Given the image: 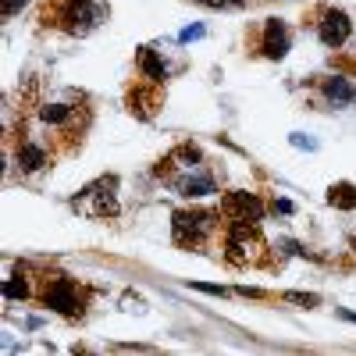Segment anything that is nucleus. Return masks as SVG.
<instances>
[{"label": "nucleus", "instance_id": "obj_23", "mask_svg": "<svg viewBox=\"0 0 356 356\" xmlns=\"http://www.w3.org/2000/svg\"><path fill=\"white\" fill-rule=\"evenodd\" d=\"M353 250H356V239H353Z\"/></svg>", "mask_w": 356, "mask_h": 356}, {"label": "nucleus", "instance_id": "obj_13", "mask_svg": "<svg viewBox=\"0 0 356 356\" xmlns=\"http://www.w3.org/2000/svg\"><path fill=\"white\" fill-rule=\"evenodd\" d=\"M4 296H8V300H25V296H29V282L25 278H8L4 282Z\"/></svg>", "mask_w": 356, "mask_h": 356}, {"label": "nucleus", "instance_id": "obj_16", "mask_svg": "<svg viewBox=\"0 0 356 356\" xmlns=\"http://www.w3.org/2000/svg\"><path fill=\"white\" fill-rule=\"evenodd\" d=\"M292 146L296 150H317V139H307L303 132H292Z\"/></svg>", "mask_w": 356, "mask_h": 356}, {"label": "nucleus", "instance_id": "obj_1", "mask_svg": "<svg viewBox=\"0 0 356 356\" xmlns=\"http://www.w3.org/2000/svg\"><path fill=\"white\" fill-rule=\"evenodd\" d=\"M171 225H175L178 246H196L218 228V214L214 211H175Z\"/></svg>", "mask_w": 356, "mask_h": 356}, {"label": "nucleus", "instance_id": "obj_15", "mask_svg": "<svg viewBox=\"0 0 356 356\" xmlns=\"http://www.w3.org/2000/svg\"><path fill=\"white\" fill-rule=\"evenodd\" d=\"M282 300H289V303H300V307H317V303H321L317 296H307V292H285Z\"/></svg>", "mask_w": 356, "mask_h": 356}, {"label": "nucleus", "instance_id": "obj_3", "mask_svg": "<svg viewBox=\"0 0 356 356\" xmlns=\"http://www.w3.org/2000/svg\"><path fill=\"white\" fill-rule=\"evenodd\" d=\"M349 33H353V22H349V15L346 11H339V8H328L321 15V25H317V36H321V43L324 47H342L346 40H349Z\"/></svg>", "mask_w": 356, "mask_h": 356}, {"label": "nucleus", "instance_id": "obj_11", "mask_svg": "<svg viewBox=\"0 0 356 356\" xmlns=\"http://www.w3.org/2000/svg\"><path fill=\"white\" fill-rule=\"evenodd\" d=\"M43 164H47L43 146H36V143H25V146H18V168H22V171H40Z\"/></svg>", "mask_w": 356, "mask_h": 356}, {"label": "nucleus", "instance_id": "obj_17", "mask_svg": "<svg viewBox=\"0 0 356 356\" xmlns=\"http://www.w3.org/2000/svg\"><path fill=\"white\" fill-rule=\"evenodd\" d=\"M175 157H182V161H189V164H200V150H196L193 143H186V146H182V150H178Z\"/></svg>", "mask_w": 356, "mask_h": 356}, {"label": "nucleus", "instance_id": "obj_6", "mask_svg": "<svg viewBox=\"0 0 356 356\" xmlns=\"http://www.w3.org/2000/svg\"><path fill=\"white\" fill-rule=\"evenodd\" d=\"M260 50H264V57H271V61H282V57L289 54V29H285L282 18H267Z\"/></svg>", "mask_w": 356, "mask_h": 356}, {"label": "nucleus", "instance_id": "obj_7", "mask_svg": "<svg viewBox=\"0 0 356 356\" xmlns=\"http://www.w3.org/2000/svg\"><path fill=\"white\" fill-rule=\"evenodd\" d=\"M211 193H218V186H214V178L207 175V171H200V175H186V178H178V196H189V200H200V196H211Z\"/></svg>", "mask_w": 356, "mask_h": 356}, {"label": "nucleus", "instance_id": "obj_22", "mask_svg": "<svg viewBox=\"0 0 356 356\" xmlns=\"http://www.w3.org/2000/svg\"><path fill=\"white\" fill-rule=\"evenodd\" d=\"M339 314H342L346 321H353V324H356V310H339Z\"/></svg>", "mask_w": 356, "mask_h": 356}, {"label": "nucleus", "instance_id": "obj_4", "mask_svg": "<svg viewBox=\"0 0 356 356\" xmlns=\"http://www.w3.org/2000/svg\"><path fill=\"white\" fill-rule=\"evenodd\" d=\"M43 303L50 310H57V314H65V317H75L79 314V292H75V285L68 278H54L47 285V292H43Z\"/></svg>", "mask_w": 356, "mask_h": 356}, {"label": "nucleus", "instance_id": "obj_18", "mask_svg": "<svg viewBox=\"0 0 356 356\" xmlns=\"http://www.w3.org/2000/svg\"><path fill=\"white\" fill-rule=\"evenodd\" d=\"M203 36V25H189V29H182V33H178V40L182 43H193V40H200Z\"/></svg>", "mask_w": 356, "mask_h": 356}, {"label": "nucleus", "instance_id": "obj_20", "mask_svg": "<svg viewBox=\"0 0 356 356\" xmlns=\"http://www.w3.org/2000/svg\"><path fill=\"white\" fill-rule=\"evenodd\" d=\"M25 4H29V0H4V15L11 18V15H18V11H22Z\"/></svg>", "mask_w": 356, "mask_h": 356}, {"label": "nucleus", "instance_id": "obj_8", "mask_svg": "<svg viewBox=\"0 0 356 356\" xmlns=\"http://www.w3.org/2000/svg\"><path fill=\"white\" fill-rule=\"evenodd\" d=\"M324 97H328L332 104H353L356 100V89H353V82L349 79H342V75H332V79H324Z\"/></svg>", "mask_w": 356, "mask_h": 356}, {"label": "nucleus", "instance_id": "obj_19", "mask_svg": "<svg viewBox=\"0 0 356 356\" xmlns=\"http://www.w3.org/2000/svg\"><path fill=\"white\" fill-rule=\"evenodd\" d=\"M193 289H200V292H207V296H228V289H221V285H203V282H196Z\"/></svg>", "mask_w": 356, "mask_h": 356}, {"label": "nucleus", "instance_id": "obj_9", "mask_svg": "<svg viewBox=\"0 0 356 356\" xmlns=\"http://www.w3.org/2000/svg\"><path fill=\"white\" fill-rule=\"evenodd\" d=\"M139 72L146 75V79H154V82H164L168 79V68H164V61L150 50V47H143L139 50Z\"/></svg>", "mask_w": 356, "mask_h": 356}, {"label": "nucleus", "instance_id": "obj_10", "mask_svg": "<svg viewBox=\"0 0 356 356\" xmlns=\"http://www.w3.org/2000/svg\"><path fill=\"white\" fill-rule=\"evenodd\" d=\"M328 203L339 207V211H356V186L353 182H335L328 189Z\"/></svg>", "mask_w": 356, "mask_h": 356}, {"label": "nucleus", "instance_id": "obj_12", "mask_svg": "<svg viewBox=\"0 0 356 356\" xmlns=\"http://www.w3.org/2000/svg\"><path fill=\"white\" fill-rule=\"evenodd\" d=\"M40 118H43L47 125H65L68 118H72V107H68V104H47V107L40 111Z\"/></svg>", "mask_w": 356, "mask_h": 356}, {"label": "nucleus", "instance_id": "obj_2", "mask_svg": "<svg viewBox=\"0 0 356 356\" xmlns=\"http://www.w3.org/2000/svg\"><path fill=\"white\" fill-rule=\"evenodd\" d=\"M97 22H100V8L93 4V0H68L65 11H61V25L68 29V33H75V36L89 33Z\"/></svg>", "mask_w": 356, "mask_h": 356}, {"label": "nucleus", "instance_id": "obj_14", "mask_svg": "<svg viewBox=\"0 0 356 356\" xmlns=\"http://www.w3.org/2000/svg\"><path fill=\"white\" fill-rule=\"evenodd\" d=\"M193 4L214 8V11H235V8H246V0H193Z\"/></svg>", "mask_w": 356, "mask_h": 356}, {"label": "nucleus", "instance_id": "obj_21", "mask_svg": "<svg viewBox=\"0 0 356 356\" xmlns=\"http://www.w3.org/2000/svg\"><path fill=\"white\" fill-rule=\"evenodd\" d=\"M275 211H278V214H292V211H296V207H292L289 200H275Z\"/></svg>", "mask_w": 356, "mask_h": 356}, {"label": "nucleus", "instance_id": "obj_5", "mask_svg": "<svg viewBox=\"0 0 356 356\" xmlns=\"http://www.w3.org/2000/svg\"><path fill=\"white\" fill-rule=\"evenodd\" d=\"M221 211L232 218V221H260L264 218V203L253 196V193H228Z\"/></svg>", "mask_w": 356, "mask_h": 356}]
</instances>
